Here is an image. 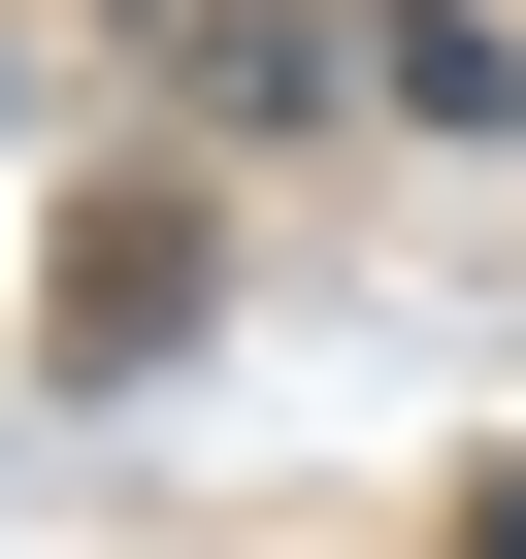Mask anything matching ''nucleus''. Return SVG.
Wrapping results in <instances>:
<instances>
[{"label": "nucleus", "mask_w": 526, "mask_h": 559, "mask_svg": "<svg viewBox=\"0 0 526 559\" xmlns=\"http://www.w3.org/2000/svg\"><path fill=\"white\" fill-rule=\"evenodd\" d=\"M165 330H198V230H165V198H99V230H67V362H99V395H132V362H165Z\"/></svg>", "instance_id": "f03ea898"}, {"label": "nucleus", "mask_w": 526, "mask_h": 559, "mask_svg": "<svg viewBox=\"0 0 526 559\" xmlns=\"http://www.w3.org/2000/svg\"><path fill=\"white\" fill-rule=\"evenodd\" d=\"M330 67H362L395 132H526V34H461V0H330Z\"/></svg>", "instance_id": "f257e3e1"}, {"label": "nucleus", "mask_w": 526, "mask_h": 559, "mask_svg": "<svg viewBox=\"0 0 526 559\" xmlns=\"http://www.w3.org/2000/svg\"><path fill=\"white\" fill-rule=\"evenodd\" d=\"M493 559H526V461H493Z\"/></svg>", "instance_id": "7ed1b4c3"}]
</instances>
